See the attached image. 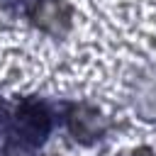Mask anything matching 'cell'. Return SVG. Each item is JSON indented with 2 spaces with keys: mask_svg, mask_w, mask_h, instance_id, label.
<instances>
[{
  "mask_svg": "<svg viewBox=\"0 0 156 156\" xmlns=\"http://www.w3.org/2000/svg\"><path fill=\"white\" fill-rule=\"evenodd\" d=\"M12 127H15V134L22 144L39 146L46 139V134L51 132V112L41 100L27 98L17 105L15 117H12Z\"/></svg>",
  "mask_w": 156,
  "mask_h": 156,
  "instance_id": "obj_1",
  "label": "cell"
},
{
  "mask_svg": "<svg viewBox=\"0 0 156 156\" xmlns=\"http://www.w3.org/2000/svg\"><path fill=\"white\" fill-rule=\"evenodd\" d=\"M32 22L49 32V34H63L71 27V5L66 0H37L29 7Z\"/></svg>",
  "mask_w": 156,
  "mask_h": 156,
  "instance_id": "obj_2",
  "label": "cell"
},
{
  "mask_svg": "<svg viewBox=\"0 0 156 156\" xmlns=\"http://www.w3.org/2000/svg\"><path fill=\"white\" fill-rule=\"evenodd\" d=\"M66 124H68L71 134L78 141H85V144L100 139L107 129V119L90 105H73L68 117H66Z\"/></svg>",
  "mask_w": 156,
  "mask_h": 156,
  "instance_id": "obj_3",
  "label": "cell"
},
{
  "mask_svg": "<svg viewBox=\"0 0 156 156\" xmlns=\"http://www.w3.org/2000/svg\"><path fill=\"white\" fill-rule=\"evenodd\" d=\"M117 156H156L149 146H134V149H127V151H119Z\"/></svg>",
  "mask_w": 156,
  "mask_h": 156,
  "instance_id": "obj_4",
  "label": "cell"
}]
</instances>
